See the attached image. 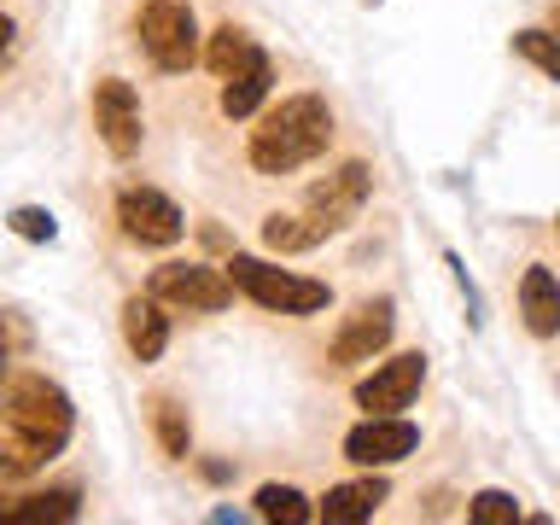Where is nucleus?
<instances>
[{
    "instance_id": "nucleus-1",
    "label": "nucleus",
    "mask_w": 560,
    "mask_h": 525,
    "mask_svg": "<svg viewBox=\"0 0 560 525\" xmlns=\"http://www.w3.org/2000/svg\"><path fill=\"white\" fill-rule=\"evenodd\" d=\"M327 147H332V105L322 94H287L257 117L252 140H245V158H252L257 175H292V170L315 164Z\"/></svg>"
},
{
    "instance_id": "nucleus-2",
    "label": "nucleus",
    "mask_w": 560,
    "mask_h": 525,
    "mask_svg": "<svg viewBox=\"0 0 560 525\" xmlns=\"http://www.w3.org/2000/svg\"><path fill=\"white\" fill-rule=\"evenodd\" d=\"M0 427L24 432L35 444H47L59 455L70 444V427H77V409H70L65 385H52L47 374H12L0 385Z\"/></svg>"
},
{
    "instance_id": "nucleus-3",
    "label": "nucleus",
    "mask_w": 560,
    "mask_h": 525,
    "mask_svg": "<svg viewBox=\"0 0 560 525\" xmlns=\"http://www.w3.org/2000/svg\"><path fill=\"white\" fill-rule=\"evenodd\" d=\"M222 269L234 275V287L252 298V304L275 310V315H315V310L332 304V287H327V280H310V275H298V269H280V262H269V257L228 252Z\"/></svg>"
},
{
    "instance_id": "nucleus-4",
    "label": "nucleus",
    "mask_w": 560,
    "mask_h": 525,
    "mask_svg": "<svg viewBox=\"0 0 560 525\" xmlns=\"http://www.w3.org/2000/svg\"><path fill=\"white\" fill-rule=\"evenodd\" d=\"M135 35H140V52L152 59V70H164V77H182V70H192L205 59L192 0H140Z\"/></svg>"
},
{
    "instance_id": "nucleus-5",
    "label": "nucleus",
    "mask_w": 560,
    "mask_h": 525,
    "mask_svg": "<svg viewBox=\"0 0 560 525\" xmlns=\"http://www.w3.org/2000/svg\"><path fill=\"white\" fill-rule=\"evenodd\" d=\"M147 292L158 304L170 310H187V315H217L234 304V275L228 269H210V262H164V269H152Z\"/></svg>"
},
{
    "instance_id": "nucleus-6",
    "label": "nucleus",
    "mask_w": 560,
    "mask_h": 525,
    "mask_svg": "<svg viewBox=\"0 0 560 525\" xmlns=\"http://www.w3.org/2000/svg\"><path fill=\"white\" fill-rule=\"evenodd\" d=\"M117 222L135 245H152V252H170V245L187 234L182 205H175L170 192H158V187H140V182H129L117 192Z\"/></svg>"
},
{
    "instance_id": "nucleus-7",
    "label": "nucleus",
    "mask_w": 560,
    "mask_h": 525,
    "mask_svg": "<svg viewBox=\"0 0 560 525\" xmlns=\"http://www.w3.org/2000/svg\"><path fill=\"white\" fill-rule=\"evenodd\" d=\"M397 332V304L392 298H368V304H357L339 322V332H332L327 345V362L332 368H357V362H374L385 345H392Z\"/></svg>"
},
{
    "instance_id": "nucleus-8",
    "label": "nucleus",
    "mask_w": 560,
    "mask_h": 525,
    "mask_svg": "<svg viewBox=\"0 0 560 525\" xmlns=\"http://www.w3.org/2000/svg\"><path fill=\"white\" fill-rule=\"evenodd\" d=\"M427 385V357L420 350H397V357L374 362V374L357 380V409L362 415H402Z\"/></svg>"
},
{
    "instance_id": "nucleus-9",
    "label": "nucleus",
    "mask_w": 560,
    "mask_h": 525,
    "mask_svg": "<svg viewBox=\"0 0 560 525\" xmlns=\"http://www.w3.org/2000/svg\"><path fill=\"white\" fill-rule=\"evenodd\" d=\"M420 450V427L402 415H368L362 427L345 432V462L357 467H397Z\"/></svg>"
},
{
    "instance_id": "nucleus-10",
    "label": "nucleus",
    "mask_w": 560,
    "mask_h": 525,
    "mask_svg": "<svg viewBox=\"0 0 560 525\" xmlns=\"http://www.w3.org/2000/svg\"><path fill=\"white\" fill-rule=\"evenodd\" d=\"M94 129H100V140H105V152H112V158H135L140 152L147 117H140V94L122 77L94 82Z\"/></svg>"
},
{
    "instance_id": "nucleus-11",
    "label": "nucleus",
    "mask_w": 560,
    "mask_h": 525,
    "mask_svg": "<svg viewBox=\"0 0 560 525\" xmlns=\"http://www.w3.org/2000/svg\"><path fill=\"white\" fill-rule=\"evenodd\" d=\"M368 192H374V170L362 164V158H345L339 170H327L322 182H310L304 192V210H315V217H327L332 228H345L357 210L368 205Z\"/></svg>"
},
{
    "instance_id": "nucleus-12",
    "label": "nucleus",
    "mask_w": 560,
    "mask_h": 525,
    "mask_svg": "<svg viewBox=\"0 0 560 525\" xmlns=\"http://www.w3.org/2000/svg\"><path fill=\"white\" fill-rule=\"evenodd\" d=\"M392 497V485L380 479L374 467H368V479H345V485H332L322 502H315V520L322 525H362V520H374L380 514V502Z\"/></svg>"
},
{
    "instance_id": "nucleus-13",
    "label": "nucleus",
    "mask_w": 560,
    "mask_h": 525,
    "mask_svg": "<svg viewBox=\"0 0 560 525\" xmlns=\"http://www.w3.org/2000/svg\"><path fill=\"white\" fill-rule=\"evenodd\" d=\"M170 304H158L152 292H135L122 298V345L135 350V362H158L170 345Z\"/></svg>"
},
{
    "instance_id": "nucleus-14",
    "label": "nucleus",
    "mask_w": 560,
    "mask_h": 525,
    "mask_svg": "<svg viewBox=\"0 0 560 525\" xmlns=\"http://www.w3.org/2000/svg\"><path fill=\"white\" fill-rule=\"evenodd\" d=\"M520 315H525V332H532V339H555L560 332V280H555V269L532 262V269L520 275Z\"/></svg>"
},
{
    "instance_id": "nucleus-15",
    "label": "nucleus",
    "mask_w": 560,
    "mask_h": 525,
    "mask_svg": "<svg viewBox=\"0 0 560 525\" xmlns=\"http://www.w3.org/2000/svg\"><path fill=\"white\" fill-rule=\"evenodd\" d=\"M339 234V228H332L327 217H315V210H304V217H275L262 222V245H269V252H280V257H292V252H315V245L322 240H332Z\"/></svg>"
},
{
    "instance_id": "nucleus-16",
    "label": "nucleus",
    "mask_w": 560,
    "mask_h": 525,
    "mask_svg": "<svg viewBox=\"0 0 560 525\" xmlns=\"http://www.w3.org/2000/svg\"><path fill=\"white\" fill-rule=\"evenodd\" d=\"M262 59V47H257V35L252 30H240V24H222V30H210V42H205V65H210V77L228 82V77H240L245 65H257Z\"/></svg>"
},
{
    "instance_id": "nucleus-17",
    "label": "nucleus",
    "mask_w": 560,
    "mask_h": 525,
    "mask_svg": "<svg viewBox=\"0 0 560 525\" xmlns=\"http://www.w3.org/2000/svg\"><path fill=\"white\" fill-rule=\"evenodd\" d=\"M269 88H275V59L262 52L257 65H245L240 77H228V82H222V117H234V122H240V117H252L257 105L269 100Z\"/></svg>"
},
{
    "instance_id": "nucleus-18",
    "label": "nucleus",
    "mask_w": 560,
    "mask_h": 525,
    "mask_svg": "<svg viewBox=\"0 0 560 525\" xmlns=\"http://www.w3.org/2000/svg\"><path fill=\"white\" fill-rule=\"evenodd\" d=\"M147 420H152V438H158V450L170 455V462H187V450H192V420L187 409L175 397H147Z\"/></svg>"
},
{
    "instance_id": "nucleus-19",
    "label": "nucleus",
    "mask_w": 560,
    "mask_h": 525,
    "mask_svg": "<svg viewBox=\"0 0 560 525\" xmlns=\"http://www.w3.org/2000/svg\"><path fill=\"white\" fill-rule=\"evenodd\" d=\"M252 502H257V520H269V525H310L315 520V508L298 485H262Z\"/></svg>"
},
{
    "instance_id": "nucleus-20",
    "label": "nucleus",
    "mask_w": 560,
    "mask_h": 525,
    "mask_svg": "<svg viewBox=\"0 0 560 525\" xmlns=\"http://www.w3.org/2000/svg\"><path fill=\"white\" fill-rule=\"evenodd\" d=\"M77 508H82V497L65 485V490H35V497H18L7 520H18V525H47V520H77Z\"/></svg>"
},
{
    "instance_id": "nucleus-21",
    "label": "nucleus",
    "mask_w": 560,
    "mask_h": 525,
    "mask_svg": "<svg viewBox=\"0 0 560 525\" xmlns=\"http://www.w3.org/2000/svg\"><path fill=\"white\" fill-rule=\"evenodd\" d=\"M52 462L47 444H35L24 432H7L0 438V479H30V472H42Z\"/></svg>"
},
{
    "instance_id": "nucleus-22",
    "label": "nucleus",
    "mask_w": 560,
    "mask_h": 525,
    "mask_svg": "<svg viewBox=\"0 0 560 525\" xmlns=\"http://www.w3.org/2000/svg\"><path fill=\"white\" fill-rule=\"evenodd\" d=\"M514 52H520L532 70H542L549 82H560V35H555V30H520V35H514Z\"/></svg>"
},
{
    "instance_id": "nucleus-23",
    "label": "nucleus",
    "mask_w": 560,
    "mask_h": 525,
    "mask_svg": "<svg viewBox=\"0 0 560 525\" xmlns=\"http://www.w3.org/2000/svg\"><path fill=\"white\" fill-rule=\"evenodd\" d=\"M467 520L472 525H520V502L508 497V490H479V497L467 502Z\"/></svg>"
},
{
    "instance_id": "nucleus-24",
    "label": "nucleus",
    "mask_w": 560,
    "mask_h": 525,
    "mask_svg": "<svg viewBox=\"0 0 560 525\" xmlns=\"http://www.w3.org/2000/svg\"><path fill=\"white\" fill-rule=\"evenodd\" d=\"M12 234H18V240H35V245H47L52 234H59V228H52V217H47L42 205H18V210H12Z\"/></svg>"
},
{
    "instance_id": "nucleus-25",
    "label": "nucleus",
    "mask_w": 560,
    "mask_h": 525,
    "mask_svg": "<svg viewBox=\"0 0 560 525\" xmlns=\"http://www.w3.org/2000/svg\"><path fill=\"white\" fill-rule=\"evenodd\" d=\"M7 52H12V18L0 12V59H7Z\"/></svg>"
},
{
    "instance_id": "nucleus-26",
    "label": "nucleus",
    "mask_w": 560,
    "mask_h": 525,
    "mask_svg": "<svg viewBox=\"0 0 560 525\" xmlns=\"http://www.w3.org/2000/svg\"><path fill=\"white\" fill-rule=\"evenodd\" d=\"M7 357H12V332H7V322H0V374H7Z\"/></svg>"
},
{
    "instance_id": "nucleus-27",
    "label": "nucleus",
    "mask_w": 560,
    "mask_h": 525,
    "mask_svg": "<svg viewBox=\"0 0 560 525\" xmlns=\"http://www.w3.org/2000/svg\"><path fill=\"white\" fill-rule=\"evenodd\" d=\"M549 30L560 35V0H549Z\"/></svg>"
},
{
    "instance_id": "nucleus-28",
    "label": "nucleus",
    "mask_w": 560,
    "mask_h": 525,
    "mask_svg": "<svg viewBox=\"0 0 560 525\" xmlns=\"http://www.w3.org/2000/svg\"><path fill=\"white\" fill-rule=\"evenodd\" d=\"M7 514H12V502H7V497H0V520H7Z\"/></svg>"
},
{
    "instance_id": "nucleus-29",
    "label": "nucleus",
    "mask_w": 560,
    "mask_h": 525,
    "mask_svg": "<svg viewBox=\"0 0 560 525\" xmlns=\"http://www.w3.org/2000/svg\"><path fill=\"white\" fill-rule=\"evenodd\" d=\"M555 228H560V222H555Z\"/></svg>"
}]
</instances>
